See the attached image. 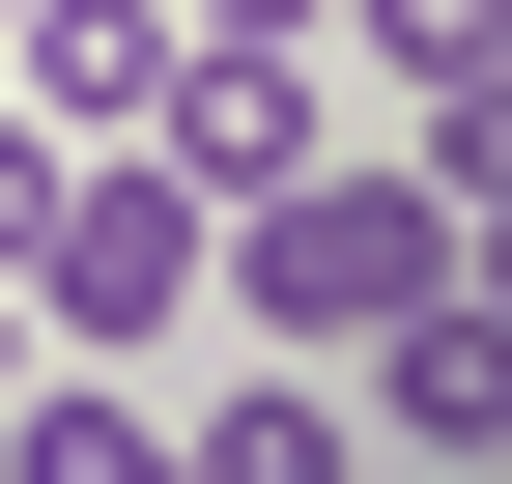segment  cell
<instances>
[{
	"label": "cell",
	"instance_id": "6da1fadb",
	"mask_svg": "<svg viewBox=\"0 0 512 484\" xmlns=\"http://www.w3.org/2000/svg\"><path fill=\"white\" fill-rule=\"evenodd\" d=\"M29 314H57V371H171V342L228 314V200L171 143H57V200H29Z\"/></svg>",
	"mask_w": 512,
	"mask_h": 484
},
{
	"label": "cell",
	"instance_id": "30bf717a",
	"mask_svg": "<svg viewBox=\"0 0 512 484\" xmlns=\"http://www.w3.org/2000/svg\"><path fill=\"white\" fill-rule=\"evenodd\" d=\"M200 29H313V0H200Z\"/></svg>",
	"mask_w": 512,
	"mask_h": 484
},
{
	"label": "cell",
	"instance_id": "7a4b0ae2",
	"mask_svg": "<svg viewBox=\"0 0 512 484\" xmlns=\"http://www.w3.org/2000/svg\"><path fill=\"white\" fill-rule=\"evenodd\" d=\"M427 285H456V200H427V171H342V143H313L285 200H228V314L313 342V371H370Z\"/></svg>",
	"mask_w": 512,
	"mask_h": 484
},
{
	"label": "cell",
	"instance_id": "3957f363",
	"mask_svg": "<svg viewBox=\"0 0 512 484\" xmlns=\"http://www.w3.org/2000/svg\"><path fill=\"white\" fill-rule=\"evenodd\" d=\"M143 143L200 171V200H285V171L342 143V57H313V29H200V57H171V114H143Z\"/></svg>",
	"mask_w": 512,
	"mask_h": 484
},
{
	"label": "cell",
	"instance_id": "ba28073f",
	"mask_svg": "<svg viewBox=\"0 0 512 484\" xmlns=\"http://www.w3.org/2000/svg\"><path fill=\"white\" fill-rule=\"evenodd\" d=\"M313 29H342V57H399V86H456V57H484V0H313Z\"/></svg>",
	"mask_w": 512,
	"mask_h": 484
},
{
	"label": "cell",
	"instance_id": "5b68a950",
	"mask_svg": "<svg viewBox=\"0 0 512 484\" xmlns=\"http://www.w3.org/2000/svg\"><path fill=\"white\" fill-rule=\"evenodd\" d=\"M0 57H29V114H57V143H143V114H171V57H200V0H0Z\"/></svg>",
	"mask_w": 512,
	"mask_h": 484
},
{
	"label": "cell",
	"instance_id": "52a82bcc",
	"mask_svg": "<svg viewBox=\"0 0 512 484\" xmlns=\"http://www.w3.org/2000/svg\"><path fill=\"white\" fill-rule=\"evenodd\" d=\"M0 484H200V456H171L143 371H29V399H0Z\"/></svg>",
	"mask_w": 512,
	"mask_h": 484
},
{
	"label": "cell",
	"instance_id": "8992f818",
	"mask_svg": "<svg viewBox=\"0 0 512 484\" xmlns=\"http://www.w3.org/2000/svg\"><path fill=\"white\" fill-rule=\"evenodd\" d=\"M171 456H200V484H370V399L313 371V342H256L228 399H171Z\"/></svg>",
	"mask_w": 512,
	"mask_h": 484
},
{
	"label": "cell",
	"instance_id": "8fae6325",
	"mask_svg": "<svg viewBox=\"0 0 512 484\" xmlns=\"http://www.w3.org/2000/svg\"><path fill=\"white\" fill-rule=\"evenodd\" d=\"M484 57H512V0H484Z\"/></svg>",
	"mask_w": 512,
	"mask_h": 484
},
{
	"label": "cell",
	"instance_id": "9c48e42d",
	"mask_svg": "<svg viewBox=\"0 0 512 484\" xmlns=\"http://www.w3.org/2000/svg\"><path fill=\"white\" fill-rule=\"evenodd\" d=\"M0 399H29V285H0Z\"/></svg>",
	"mask_w": 512,
	"mask_h": 484
},
{
	"label": "cell",
	"instance_id": "277c9868",
	"mask_svg": "<svg viewBox=\"0 0 512 484\" xmlns=\"http://www.w3.org/2000/svg\"><path fill=\"white\" fill-rule=\"evenodd\" d=\"M370 456H427V484H512V285H427V314L370 342Z\"/></svg>",
	"mask_w": 512,
	"mask_h": 484
}]
</instances>
